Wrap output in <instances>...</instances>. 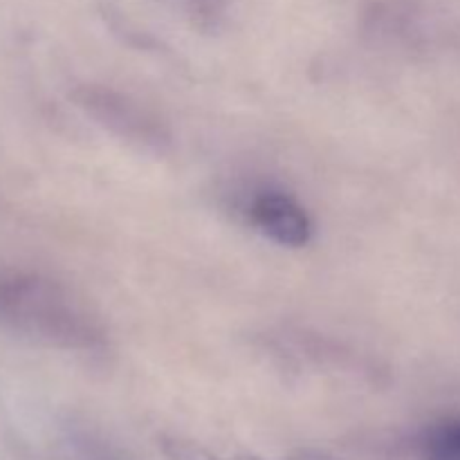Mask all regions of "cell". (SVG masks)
<instances>
[{
  "label": "cell",
  "instance_id": "obj_2",
  "mask_svg": "<svg viewBox=\"0 0 460 460\" xmlns=\"http://www.w3.org/2000/svg\"><path fill=\"white\" fill-rule=\"evenodd\" d=\"M72 103L99 128L142 151L166 153L171 148L169 124L142 99L103 84H81L70 93Z\"/></svg>",
  "mask_w": 460,
  "mask_h": 460
},
{
  "label": "cell",
  "instance_id": "obj_4",
  "mask_svg": "<svg viewBox=\"0 0 460 460\" xmlns=\"http://www.w3.org/2000/svg\"><path fill=\"white\" fill-rule=\"evenodd\" d=\"M193 30L214 34L227 22L234 0H166Z\"/></svg>",
  "mask_w": 460,
  "mask_h": 460
},
{
  "label": "cell",
  "instance_id": "obj_3",
  "mask_svg": "<svg viewBox=\"0 0 460 460\" xmlns=\"http://www.w3.org/2000/svg\"><path fill=\"white\" fill-rule=\"evenodd\" d=\"M256 232L281 247L299 250L313 241V220L295 196L279 189H263L247 207Z\"/></svg>",
  "mask_w": 460,
  "mask_h": 460
},
{
  "label": "cell",
  "instance_id": "obj_1",
  "mask_svg": "<svg viewBox=\"0 0 460 460\" xmlns=\"http://www.w3.org/2000/svg\"><path fill=\"white\" fill-rule=\"evenodd\" d=\"M0 328L36 344L72 353L108 346L102 317L66 283L39 272H0Z\"/></svg>",
  "mask_w": 460,
  "mask_h": 460
},
{
  "label": "cell",
  "instance_id": "obj_6",
  "mask_svg": "<svg viewBox=\"0 0 460 460\" xmlns=\"http://www.w3.org/2000/svg\"><path fill=\"white\" fill-rule=\"evenodd\" d=\"M214 460H223V458L214 456ZM227 460H259V458H256V456H236V458H227Z\"/></svg>",
  "mask_w": 460,
  "mask_h": 460
},
{
  "label": "cell",
  "instance_id": "obj_5",
  "mask_svg": "<svg viewBox=\"0 0 460 460\" xmlns=\"http://www.w3.org/2000/svg\"><path fill=\"white\" fill-rule=\"evenodd\" d=\"M422 460H460V418H445L425 431Z\"/></svg>",
  "mask_w": 460,
  "mask_h": 460
}]
</instances>
